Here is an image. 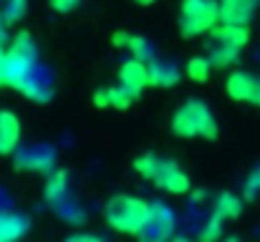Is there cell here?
<instances>
[{
	"label": "cell",
	"mask_w": 260,
	"mask_h": 242,
	"mask_svg": "<svg viewBox=\"0 0 260 242\" xmlns=\"http://www.w3.org/2000/svg\"><path fill=\"white\" fill-rule=\"evenodd\" d=\"M172 131L179 139H217V119L210 106L200 98L184 101L172 116Z\"/></svg>",
	"instance_id": "obj_1"
},
{
	"label": "cell",
	"mask_w": 260,
	"mask_h": 242,
	"mask_svg": "<svg viewBox=\"0 0 260 242\" xmlns=\"http://www.w3.org/2000/svg\"><path fill=\"white\" fill-rule=\"evenodd\" d=\"M147 212H149V202L134 194H116L104 207L106 225L124 235H139V230L144 227Z\"/></svg>",
	"instance_id": "obj_2"
},
{
	"label": "cell",
	"mask_w": 260,
	"mask_h": 242,
	"mask_svg": "<svg viewBox=\"0 0 260 242\" xmlns=\"http://www.w3.org/2000/svg\"><path fill=\"white\" fill-rule=\"evenodd\" d=\"M220 23V5L217 0H182L179 5V33L184 38H197L212 33Z\"/></svg>",
	"instance_id": "obj_3"
},
{
	"label": "cell",
	"mask_w": 260,
	"mask_h": 242,
	"mask_svg": "<svg viewBox=\"0 0 260 242\" xmlns=\"http://www.w3.org/2000/svg\"><path fill=\"white\" fill-rule=\"evenodd\" d=\"M36 43L28 33H18L13 46L5 51V86L20 88L25 79L36 71Z\"/></svg>",
	"instance_id": "obj_4"
},
{
	"label": "cell",
	"mask_w": 260,
	"mask_h": 242,
	"mask_svg": "<svg viewBox=\"0 0 260 242\" xmlns=\"http://www.w3.org/2000/svg\"><path fill=\"white\" fill-rule=\"evenodd\" d=\"M174 232V212L165 204V202H149V212L144 220V227L139 230L137 237L142 240H167Z\"/></svg>",
	"instance_id": "obj_5"
},
{
	"label": "cell",
	"mask_w": 260,
	"mask_h": 242,
	"mask_svg": "<svg viewBox=\"0 0 260 242\" xmlns=\"http://www.w3.org/2000/svg\"><path fill=\"white\" fill-rule=\"evenodd\" d=\"M152 182L159 189L170 192V194H187L189 192V177H187V171L177 161L159 159L154 174H152Z\"/></svg>",
	"instance_id": "obj_6"
},
{
	"label": "cell",
	"mask_w": 260,
	"mask_h": 242,
	"mask_svg": "<svg viewBox=\"0 0 260 242\" xmlns=\"http://www.w3.org/2000/svg\"><path fill=\"white\" fill-rule=\"evenodd\" d=\"M119 86H124L134 98H139V93L152 86V79H149V61H142V58H129L121 63L119 68Z\"/></svg>",
	"instance_id": "obj_7"
},
{
	"label": "cell",
	"mask_w": 260,
	"mask_h": 242,
	"mask_svg": "<svg viewBox=\"0 0 260 242\" xmlns=\"http://www.w3.org/2000/svg\"><path fill=\"white\" fill-rule=\"evenodd\" d=\"M260 79L245 74V71H235L230 74L225 81V93L233 98V101H240V103H253L255 101V93H258Z\"/></svg>",
	"instance_id": "obj_8"
},
{
	"label": "cell",
	"mask_w": 260,
	"mask_h": 242,
	"mask_svg": "<svg viewBox=\"0 0 260 242\" xmlns=\"http://www.w3.org/2000/svg\"><path fill=\"white\" fill-rule=\"evenodd\" d=\"M222 23H243L248 25L258 15L260 0H217Z\"/></svg>",
	"instance_id": "obj_9"
},
{
	"label": "cell",
	"mask_w": 260,
	"mask_h": 242,
	"mask_svg": "<svg viewBox=\"0 0 260 242\" xmlns=\"http://www.w3.org/2000/svg\"><path fill=\"white\" fill-rule=\"evenodd\" d=\"M212 38L220 43V46H230V48H238L243 51L250 41V28L243 25V23H217L212 28Z\"/></svg>",
	"instance_id": "obj_10"
},
{
	"label": "cell",
	"mask_w": 260,
	"mask_h": 242,
	"mask_svg": "<svg viewBox=\"0 0 260 242\" xmlns=\"http://www.w3.org/2000/svg\"><path fill=\"white\" fill-rule=\"evenodd\" d=\"M20 147V121L13 111H0V157Z\"/></svg>",
	"instance_id": "obj_11"
},
{
	"label": "cell",
	"mask_w": 260,
	"mask_h": 242,
	"mask_svg": "<svg viewBox=\"0 0 260 242\" xmlns=\"http://www.w3.org/2000/svg\"><path fill=\"white\" fill-rule=\"evenodd\" d=\"M243 215V199L235 197L233 192H222L217 194L215 199V217L220 222H228V220H238Z\"/></svg>",
	"instance_id": "obj_12"
},
{
	"label": "cell",
	"mask_w": 260,
	"mask_h": 242,
	"mask_svg": "<svg viewBox=\"0 0 260 242\" xmlns=\"http://www.w3.org/2000/svg\"><path fill=\"white\" fill-rule=\"evenodd\" d=\"M28 230V220L13 212H3L0 215V242H10L23 237Z\"/></svg>",
	"instance_id": "obj_13"
},
{
	"label": "cell",
	"mask_w": 260,
	"mask_h": 242,
	"mask_svg": "<svg viewBox=\"0 0 260 242\" xmlns=\"http://www.w3.org/2000/svg\"><path fill=\"white\" fill-rule=\"evenodd\" d=\"M149 79L152 86H159V88H170L179 81V71L174 68L172 63H159V61H149Z\"/></svg>",
	"instance_id": "obj_14"
},
{
	"label": "cell",
	"mask_w": 260,
	"mask_h": 242,
	"mask_svg": "<svg viewBox=\"0 0 260 242\" xmlns=\"http://www.w3.org/2000/svg\"><path fill=\"white\" fill-rule=\"evenodd\" d=\"M18 91H23V93H25L30 101H36V103H43V101L51 98V86H48V81H43L41 76H36V71L25 79V83H23Z\"/></svg>",
	"instance_id": "obj_15"
},
{
	"label": "cell",
	"mask_w": 260,
	"mask_h": 242,
	"mask_svg": "<svg viewBox=\"0 0 260 242\" xmlns=\"http://www.w3.org/2000/svg\"><path fill=\"white\" fill-rule=\"evenodd\" d=\"M51 164V149H43V147H33V149H25L18 154V166L23 169H46Z\"/></svg>",
	"instance_id": "obj_16"
},
{
	"label": "cell",
	"mask_w": 260,
	"mask_h": 242,
	"mask_svg": "<svg viewBox=\"0 0 260 242\" xmlns=\"http://www.w3.org/2000/svg\"><path fill=\"white\" fill-rule=\"evenodd\" d=\"M210 74H212V61L205 56H192L184 66V76L194 83H205L210 79Z\"/></svg>",
	"instance_id": "obj_17"
},
{
	"label": "cell",
	"mask_w": 260,
	"mask_h": 242,
	"mask_svg": "<svg viewBox=\"0 0 260 242\" xmlns=\"http://www.w3.org/2000/svg\"><path fill=\"white\" fill-rule=\"evenodd\" d=\"M240 58V51L238 48H230V46H220L212 51L210 61H212V68H228V66H235Z\"/></svg>",
	"instance_id": "obj_18"
},
{
	"label": "cell",
	"mask_w": 260,
	"mask_h": 242,
	"mask_svg": "<svg viewBox=\"0 0 260 242\" xmlns=\"http://www.w3.org/2000/svg\"><path fill=\"white\" fill-rule=\"evenodd\" d=\"M63 194H66V171H56L46 184V199L51 204H58V199H63Z\"/></svg>",
	"instance_id": "obj_19"
},
{
	"label": "cell",
	"mask_w": 260,
	"mask_h": 242,
	"mask_svg": "<svg viewBox=\"0 0 260 242\" xmlns=\"http://www.w3.org/2000/svg\"><path fill=\"white\" fill-rule=\"evenodd\" d=\"M126 48L132 51V56H134V58H142V61H154V48H152V43H149L147 38H142V36H129Z\"/></svg>",
	"instance_id": "obj_20"
},
{
	"label": "cell",
	"mask_w": 260,
	"mask_h": 242,
	"mask_svg": "<svg viewBox=\"0 0 260 242\" xmlns=\"http://www.w3.org/2000/svg\"><path fill=\"white\" fill-rule=\"evenodd\" d=\"M23 13H25V0H5V3H3L5 23H15Z\"/></svg>",
	"instance_id": "obj_21"
},
{
	"label": "cell",
	"mask_w": 260,
	"mask_h": 242,
	"mask_svg": "<svg viewBox=\"0 0 260 242\" xmlns=\"http://www.w3.org/2000/svg\"><path fill=\"white\" fill-rule=\"evenodd\" d=\"M220 235H222V227H220V220H217V217H212V222L200 232L202 240H215V237H220Z\"/></svg>",
	"instance_id": "obj_22"
},
{
	"label": "cell",
	"mask_w": 260,
	"mask_h": 242,
	"mask_svg": "<svg viewBox=\"0 0 260 242\" xmlns=\"http://www.w3.org/2000/svg\"><path fill=\"white\" fill-rule=\"evenodd\" d=\"M81 5V0H51V8L56 13H71Z\"/></svg>",
	"instance_id": "obj_23"
},
{
	"label": "cell",
	"mask_w": 260,
	"mask_h": 242,
	"mask_svg": "<svg viewBox=\"0 0 260 242\" xmlns=\"http://www.w3.org/2000/svg\"><path fill=\"white\" fill-rule=\"evenodd\" d=\"M245 187H248V197H253V194H258L260 192V166H255V169L250 171Z\"/></svg>",
	"instance_id": "obj_24"
},
{
	"label": "cell",
	"mask_w": 260,
	"mask_h": 242,
	"mask_svg": "<svg viewBox=\"0 0 260 242\" xmlns=\"http://www.w3.org/2000/svg\"><path fill=\"white\" fill-rule=\"evenodd\" d=\"M129 36H132V33H121V30H119V33H114L111 43H114L116 48H126V43H129Z\"/></svg>",
	"instance_id": "obj_25"
},
{
	"label": "cell",
	"mask_w": 260,
	"mask_h": 242,
	"mask_svg": "<svg viewBox=\"0 0 260 242\" xmlns=\"http://www.w3.org/2000/svg\"><path fill=\"white\" fill-rule=\"evenodd\" d=\"M0 86H5V51L0 48Z\"/></svg>",
	"instance_id": "obj_26"
},
{
	"label": "cell",
	"mask_w": 260,
	"mask_h": 242,
	"mask_svg": "<svg viewBox=\"0 0 260 242\" xmlns=\"http://www.w3.org/2000/svg\"><path fill=\"white\" fill-rule=\"evenodd\" d=\"M3 33H5V15H3V10H0V38H3Z\"/></svg>",
	"instance_id": "obj_27"
},
{
	"label": "cell",
	"mask_w": 260,
	"mask_h": 242,
	"mask_svg": "<svg viewBox=\"0 0 260 242\" xmlns=\"http://www.w3.org/2000/svg\"><path fill=\"white\" fill-rule=\"evenodd\" d=\"M134 3H139V5H152V3H157V0H134Z\"/></svg>",
	"instance_id": "obj_28"
},
{
	"label": "cell",
	"mask_w": 260,
	"mask_h": 242,
	"mask_svg": "<svg viewBox=\"0 0 260 242\" xmlns=\"http://www.w3.org/2000/svg\"><path fill=\"white\" fill-rule=\"evenodd\" d=\"M255 106H260V86H258V93H255V101H253Z\"/></svg>",
	"instance_id": "obj_29"
}]
</instances>
